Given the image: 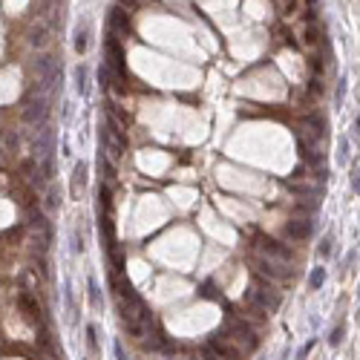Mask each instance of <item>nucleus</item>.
<instances>
[{
	"label": "nucleus",
	"mask_w": 360,
	"mask_h": 360,
	"mask_svg": "<svg viewBox=\"0 0 360 360\" xmlns=\"http://www.w3.org/2000/svg\"><path fill=\"white\" fill-rule=\"evenodd\" d=\"M35 72H38V87L43 95L55 93L58 81H61V66H58V58L55 55H40L38 64H35Z\"/></svg>",
	"instance_id": "1"
},
{
	"label": "nucleus",
	"mask_w": 360,
	"mask_h": 360,
	"mask_svg": "<svg viewBox=\"0 0 360 360\" xmlns=\"http://www.w3.org/2000/svg\"><path fill=\"white\" fill-rule=\"evenodd\" d=\"M225 331H228V337L245 352V355H254L257 349H260V337H257V331L248 326L245 320H236V317H230L228 326H225Z\"/></svg>",
	"instance_id": "2"
},
{
	"label": "nucleus",
	"mask_w": 360,
	"mask_h": 360,
	"mask_svg": "<svg viewBox=\"0 0 360 360\" xmlns=\"http://www.w3.org/2000/svg\"><path fill=\"white\" fill-rule=\"evenodd\" d=\"M104 58H107L104 64L113 69L115 81L124 87V81L130 78V72H127V64H124V61H127V58H124V49H121V43L115 40V35H110V38L104 40Z\"/></svg>",
	"instance_id": "3"
},
{
	"label": "nucleus",
	"mask_w": 360,
	"mask_h": 360,
	"mask_svg": "<svg viewBox=\"0 0 360 360\" xmlns=\"http://www.w3.org/2000/svg\"><path fill=\"white\" fill-rule=\"evenodd\" d=\"M46 121H49V98L43 93L29 95V98L23 101V124L40 130V127H46Z\"/></svg>",
	"instance_id": "4"
},
{
	"label": "nucleus",
	"mask_w": 360,
	"mask_h": 360,
	"mask_svg": "<svg viewBox=\"0 0 360 360\" xmlns=\"http://www.w3.org/2000/svg\"><path fill=\"white\" fill-rule=\"evenodd\" d=\"M208 346H213L219 355H222V360H245V352L233 343L228 337V331L225 328H219L216 334H210V340H208Z\"/></svg>",
	"instance_id": "5"
},
{
	"label": "nucleus",
	"mask_w": 360,
	"mask_h": 360,
	"mask_svg": "<svg viewBox=\"0 0 360 360\" xmlns=\"http://www.w3.org/2000/svg\"><path fill=\"white\" fill-rule=\"evenodd\" d=\"M107 26L113 35H133V20H130V12L124 6H113L110 15H107Z\"/></svg>",
	"instance_id": "6"
},
{
	"label": "nucleus",
	"mask_w": 360,
	"mask_h": 360,
	"mask_svg": "<svg viewBox=\"0 0 360 360\" xmlns=\"http://www.w3.org/2000/svg\"><path fill=\"white\" fill-rule=\"evenodd\" d=\"M49 156H55V130L46 124V127H40L38 135H35V159H49Z\"/></svg>",
	"instance_id": "7"
},
{
	"label": "nucleus",
	"mask_w": 360,
	"mask_h": 360,
	"mask_svg": "<svg viewBox=\"0 0 360 360\" xmlns=\"http://www.w3.org/2000/svg\"><path fill=\"white\" fill-rule=\"evenodd\" d=\"M84 188H87V164L75 162V167H72V179H69V193H72V199L84 196Z\"/></svg>",
	"instance_id": "8"
},
{
	"label": "nucleus",
	"mask_w": 360,
	"mask_h": 360,
	"mask_svg": "<svg viewBox=\"0 0 360 360\" xmlns=\"http://www.w3.org/2000/svg\"><path fill=\"white\" fill-rule=\"evenodd\" d=\"M285 236H288L291 242H305V239L311 236V222H308V219H294V222H288V225H285Z\"/></svg>",
	"instance_id": "9"
},
{
	"label": "nucleus",
	"mask_w": 360,
	"mask_h": 360,
	"mask_svg": "<svg viewBox=\"0 0 360 360\" xmlns=\"http://www.w3.org/2000/svg\"><path fill=\"white\" fill-rule=\"evenodd\" d=\"M18 305H20V311H23V317L29 320V323H40V308H38V303H35L29 294H20L18 297Z\"/></svg>",
	"instance_id": "10"
},
{
	"label": "nucleus",
	"mask_w": 360,
	"mask_h": 360,
	"mask_svg": "<svg viewBox=\"0 0 360 360\" xmlns=\"http://www.w3.org/2000/svg\"><path fill=\"white\" fill-rule=\"evenodd\" d=\"M20 173L29 179V185H35V188H43L46 185L43 176H40V170H38V159H26V162L20 164Z\"/></svg>",
	"instance_id": "11"
},
{
	"label": "nucleus",
	"mask_w": 360,
	"mask_h": 360,
	"mask_svg": "<svg viewBox=\"0 0 360 360\" xmlns=\"http://www.w3.org/2000/svg\"><path fill=\"white\" fill-rule=\"evenodd\" d=\"M75 90L78 95H90V69L84 64L75 66Z\"/></svg>",
	"instance_id": "12"
},
{
	"label": "nucleus",
	"mask_w": 360,
	"mask_h": 360,
	"mask_svg": "<svg viewBox=\"0 0 360 360\" xmlns=\"http://www.w3.org/2000/svg\"><path fill=\"white\" fill-rule=\"evenodd\" d=\"M84 334H87V349H90V358L95 360V358L101 355V346H98V328L93 326V323H87Z\"/></svg>",
	"instance_id": "13"
},
{
	"label": "nucleus",
	"mask_w": 360,
	"mask_h": 360,
	"mask_svg": "<svg viewBox=\"0 0 360 360\" xmlns=\"http://www.w3.org/2000/svg\"><path fill=\"white\" fill-rule=\"evenodd\" d=\"M46 40H49V26L46 23H38L32 32H29V43H32L35 49H40V46H46Z\"/></svg>",
	"instance_id": "14"
},
{
	"label": "nucleus",
	"mask_w": 360,
	"mask_h": 360,
	"mask_svg": "<svg viewBox=\"0 0 360 360\" xmlns=\"http://www.w3.org/2000/svg\"><path fill=\"white\" fill-rule=\"evenodd\" d=\"M87 288H90V305L101 311L104 308V297H101V288H98V280L95 277H90V283H87Z\"/></svg>",
	"instance_id": "15"
},
{
	"label": "nucleus",
	"mask_w": 360,
	"mask_h": 360,
	"mask_svg": "<svg viewBox=\"0 0 360 360\" xmlns=\"http://www.w3.org/2000/svg\"><path fill=\"white\" fill-rule=\"evenodd\" d=\"M326 285V268H314L311 274H308V288L311 291H320Z\"/></svg>",
	"instance_id": "16"
},
{
	"label": "nucleus",
	"mask_w": 360,
	"mask_h": 360,
	"mask_svg": "<svg viewBox=\"0 0 360 360\" xmlns=\"http://www.w3.org/2000/svg\"><path fill=\"white\" fill-rule=\"evenodd\" d=\"M300 9H303V0H283V3H280V12H283L285 18H297Z\"/></svg>",
	"instance_id": "17"
},
{
	"label": "nucleus",
	"mask_w": 360,
	"mask_h": 360,
	"mask_svg": "<svg viewBox=\"0 0 360 360\" xmlns=\"http://www.w3.org/2000/svg\"><path fill=\"white\" fill-rule=\"evenodd\" d=\"M303 43H305V46H317V43H320V32H317L314 23H308V26L303 29Z\"/></svg>",
	"instance_id": "18"
},
{
	"label": "nucleus",
	"mask_w": 360,
	"mask_h": 360,
	"mask_svg": "<svg viewBox=\"0 0 360 360\" xmlns=\"http://www.w3.org/2000/svg\"><path fill=\"white\" fill-rule=\"evenodd\" d=\"M98 164H101V173H104V182H113L115 179V162H107V156H101Z\"/></svg>",
	"instance_id": "19"
},
{
	"label": "nucleus",
	"mask_w": 360,
	"mask_h": 360,
	"mask_svg": "<svg viewBox=\"0 0 360 360\" xmlns=\"http://www.w3.org/2000/svg\"><path fill=\"white\" fill-rule=\"evenodd\" d=\"M84 49H87V26H78L75 29V52L84 55Z\"/></svg>",
	"instance_id": "20"
},
{
	"label": "nucleus",
	"mask_w": 360,
	"mask_h": 360,
	"mask_svg": "<svg viewBox=\"0 0 360 360\" xmlns=\"http://www.w3.org/2000/svg\"><path fill=\"white\" fill-rule=\"evenodd\" d=\"M343 337H346V326H343V323H337V326L328 331V343H331V346H340Z\"/></svg>",
	"instance_id": "21"
},
{
	"label": "nucleus",
	"mask_w": 360,
	"mask_h": 360,
	"mask_svg": "<svg viewBox=\"0 0 360 360\" xmlns=\"http://www.w3.org/2000/svg\"><path fill=\"white\" fill-rule=\"evenodd\" d=\"M199 360H222V355H219L213 346H208V343H205V346L199 349Z\"/></svg>",
	"instance_id": "22"
},
{
	"label": "nucleus",
	"mask_w": 360,
	"mask_h": 360,
	"mask_svg": "<svg viewBox=\"0 0 360 360\" xmlns=\"http://www.w3.org/2000/svg\"><path fill=\"white\" fill-rule=\"evenodd\" d=\"M64 300H66V314H69V320H75V300H72V291H69V283H64Z\"/></svg>",
	"instance_id": "23"
},
{
	"label": "nucleus",
	"mask_w": 360,
	"mask_h": 360,
	"mask_svg": "<svg viewBox=\"0 0 360 360\" xmlns=\"http://www.w3.org/2000/svg\"><path fill=\"white\" fill-rule=\"evenodd\" d=\"M337 144H340V153H337V164H346V162H349V138H346V135H340V141H337Z\"/></svg>",
	"instance_id": "24"
},
{
	"label": "nucleus",
	"mask_w": 360,
	"mask_h": 360,
	"mask_svg": "<svg viewBox=\"0 0 360 360\" xmlns=\"http://www.w3.org/2000/svg\"><path fill=\"white\" fill-rule=\"evenodd\" d=\"M346 98V75H340V81H337V93H334V101H337V107L343 104Z\"/></svg>",
	"instance_id": "25"
},
{
	"label": "nucleus",
	"mask_w": 360,
	"mask_h": 360,
	"mask_svg": "<svg viewBox=\"0 0 360 360\" xmlns=\"http://www.w3.org/2000/svg\"><path fill=\"white\" fill-rule=\"evenodd\" d=\"M52 208H58V188L55 185H49V193H46V210H52Z\"/></svg>",
	"instance_id": "26"
},
{
	"label": "nucleus",
	"mask_w": 360,
	"mask_h": 360,
	"mask_svg": "<svg viewBox=\"0 0 360 360\" xmlns=\"http://www.w3.org/2000/svg\"><path fill=\"white\" fill-rule=\"evenodd\" d=\"M317 251H320V257H331V236H323V239H320Z\"/></svg>",
	"instance_id": "27"
},
{
	"label": "nucleus",
	"mask_w": 360,
	"mask_h": 360,
	"mask_svg": "<svg viewBox=\"0 0 360 360\" xmlns=\"http://www.w3.org/2000/svg\"><path fill=\"white\" fill-rule=\"evenodd\" d=\"M3 147H6V150H12V147H18V135H12L9 130H3Z\"/></svg>",
	"instance_id": "28"
},
{
	"label": "nucleus",
	"mask_w": 360,
	"mask_h": 360,
	"mask_svg": "<svg viewBox=\"0 0 360 360\" xmlns=\"http://www.w3.org/2000/svg\"><path fill=\"white\" fill-rule=\"evenodd\" d=\"M113 352H115V360H130L127 358V352H124V343H121V340L113 343Z\"/></svg>",
	"instance_id": "29"
},
{
	"label": "nucleus",
	"mask_w": 360,
	"mask_h": 360,
	"mask_svg": "<svg viewBox=\"0 0 360 360\" xmlns=\"http://www.w3.org/2000/svg\"><path fill=\"white\" fill-rule=\"evenodd\" d=\"M308 93H311V95H320V93H323V81H320V78H311V81H308Z\"/></svg>",
	"instance_id": "30"
},
{
	"label": "nucleus",
	"mask_w": 360,
	"mask_h": 360,
	"mask_svg": "<svg viewBox=\"0 0 360 360\" xmlns=\"http://www.w3.org/2000/svg\"><path fill=\"white\" fill-rule=\"evenodd\" d=\"M311 349H314V340H308V343H305V346H303V349L297 352V360H305V358H308V352H311Z\"/></svg>",
	"instance_id": "31"
},
{
	"label": "nucleus",
	"mask_w": 360,
	"mask_h": 360,
	"mask_svg": "<svg viewBox=\"0 0 360 360\" xmlns=\"http://www.w3.org/2000/svg\"><path fill=\"white\" fill-rule=\"evenodd\" d=\"M352 190H355V193H360V167H355V170H352Z\"/></svg>",
	"instance_id": "32"
},
{
	"label": "nucleus",
	"mask_w": 360,
	"mask_h": 360,
	"mask_svg": "<svg viewBox=\"0 0 360 360\" xmlns=\"http://www.w3.org/2000/svg\"><path fill=\"white\" fill-rule=\"evenodd\" d=\"M135 3H138V0H118V6H124L127 12H130V9H133V6H135Z\"/></svg>",
	"instance_id": "33"
},
{
	"label": "nucleus",
	"mask_w": 360,
	"mask_h": 360,
	"mask_svg": "<svg viewBox=\"0 0 360 360\" xmlns=\"http://www.w3.org/2000/svg\"><path fill=\"white\" fill-rule=\"evenodd\" d=\"M355 135H360V115L355 118Z\"/></svg>",
	"instance_id": "34"
},
{
	"label": "nucleus",
	"mask_w": 360,
	"mask_h": 360,
	"mask_svg": "<svg viewBox=\"0 0 360 360\" xmlns=\"http://www.w3.org/2000/svg\"><path fill=\"white\" fill-rule=\"evenodd\" d=\"M358 300H360V288H358Z\"/></svg>",
	"instance_id": "35"
},
{
	"label": "nucleus",
	"mask_w": 360,
	"mask_h": 360,
	"mask_svg": "<svg viewBox=\"0 0 360 360\" xmlns=\"http://www.w3.org/2000/svg\"><path fill=\"white\" fill-rule=\"evenodd\" d=\"M84 360H87V358H84Z\"/></svg>",
	"instance_id": "36"
}]
</instances>
